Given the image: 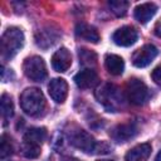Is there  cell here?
I'll list each match as a JSON object with an SVG mask.
<instances>
[{
  "mask_svg": "<svg viewBox=\"0 0 161 161\" xmlns=\"http://www.w3.org/2000/svg\"><path fill=\"white\" fill-rule=\"evenodd\" d=\"M23 69H24L25 75L34 82H42L47 77L45 63H44L43 58H40L38 55H33V57L26 58L24 60Z\"/></svg>",
  "mask_w": 161,
  "mask_h": 161,
  "instance_id": "obj_4",
  "label": "cell"
},
{
  "mask_svg": "<svg viewBox=\"0 0 161 161\" xmlns=\"http://www.w3.org/2000/svg\"><path fill=\"white\" fill-rule=\"evenodd\" d=\"M136 133H137V128L135 127V125H132V123H123V125L116 126L111 131L109 135L117 142H126V141L131 140L132 137H135Z\"/></svg>",
  "mask_w": 161,
  "mask_h": 161,
  "instance_id": "obj_12",
  "label": "cell"
},
{
  "mask_svg": "<svg viewBox=\"0 0 161 161\" xmlns=\"http://www.w3.org/2000/svg\"><path fill=\"white\" fill-rule=\"evenodd\" d=\"M70 143L86 153H97L101 150V143H98L92 135L83 130H79L72 135Z\"/></svg>",
  "mask_w": 161,
  "mask_h": 161,
  "instance_id": "obj_5",
  "label": "cell"
},
{
  "mask_svg": "<svg viewBox=\"0 0 161 161\" xmlns=\"http://www.w3.org/2000/svg\"><path fill=\"white\" fill-rule=\"evenodd\" d=\"M21 153L28 158H36L40 155V146L24 141L21 145Z\"/></svg>",
  "mask_w": 161,
  "mask_h": 161,
  "instance_id": "obj_21",
  "label": "cell"
},
{
  "mask_svg": "<svg viewBox=\"0 0 161 161\" xmlns=\"http://www.w3.org/2000/svg\"><path fill=\"white\" fill-rule=\"evenodd\" d=\"M157 48L152 44H146L142 48L137 49L132 55V63L137 68H145L157 57Z\"/></svg>",
  "mask_w": 161,
  "mask_h": 161,
  "instance_id": "obj_7",
  "label": "cell"
},
{
  "mask_svg": "<svg viewBox=\"0 0 161 161\" xmlns=\"http://www.w3.org/2000/svg\"><path fill=\"white\" fill-rule=\"evenodd\" d=\"M24 45V34L19 28H8L0 40V50L4 59H11Z\"/></svg>",
  "mask_w": 161,
  "mask_h": 161,
  "instance_id": "obj_2",
  "label": "cell"
},
{
  "mask_svg": "<svg viewBox=\"0 0 161 161\" xmlns=\"http://www.w3.org/2000/svg\"><path fill=\"white\" fill-rule=\"evenodd\" d=\"M79 59L82 62V64H88V65H93L96 63V54L88 49H79Z\"/></svg>",
  "mask_w": 161,
  "mask_h": 161,
  "instance_id": "obj_23",
  "label": "cell"
},
{
  "mask_svg": "<svg viewBox=\"0 0 161 161\" xmlns=\"http://www.w3.org/2000/svg\"><path fill=\"white\" fill-rule=\"evenodd\" d=\"M126 93H127L128 101L136 106L143 104L148 97V91H147L146 84L141 79H137V78H132L128 80Z\"/></svg>",
  "mask_w": 161,
  "mask_h": 161,
  "instance_id": "obj_6",
  "label": "cell"
},
{
  "mask_svg": "<svg viewBox=\"0 0 161 161\" xmlns=\"http://www.w3.org/2000/svg\"><path fill=\"white\" fill-rule=\"evenodd\" d=\"M98 74L92 68H84L74 75V83L80 89L93 88L98 83Z\"/></svg>",
  "mask_w": 161,
  "mask_h": 161,
  "instance_id": "obj_9",
  "label": "cell"
},
{
  "mask_svg": "<svg viewBox=\"0 0 161 161\" xmlns=\"http://www.w3.org/2000/svg\"><path fill=\"white\" fill-rule=\"evenodd\" d=\"M96 97L98 102L102 103L109 112H116L119 107H122L123 98L119 89L114 84L106 83L101 86L96 92Z\"/></svg>",
  "mask_w": 161,
  "mask_h": 161,
  "instance_id": "obj_3",
  "label": "cell"
},
{
  "mask_svg": "<svg viewBox=\"0 0 161 161\" xmlns=\"http://www.w3.org/2000/svg\"><path fill=\"white\" fill-rule=\"evenodd\" d=\"M70 64H72V55L67 48L58 49L52 57V67L57 72L63 73V72L68 70Z\"/></svg>",
  "mask_w": 161,
  "mask_h": 161,
  "instance_id": "obj_11",
  "label": "cell"
},
{
  "mask_svg": "<svg viewBox=\"0 0 161 161\" xmlns=\"http://www.w3.org/2000/svg\"><path fill=\"white\" fill-rule=\"evenodd\" d=\"M49 96L57 103H63L68 94V84L63 78H54L48 86Z\"/></svg>",
  "mask_w": 161,
  "mask_h": 161,
  "instance_id": "obj_10",
  "label": "cell"
},
{
  "mask_svg": "<svg viewBox=\"0 0 161 161\" xmlns=\"http://www.w3.org/2000/svg\"><path fill=\"white\" fill-rule=\"evenodd\" d=\"M151 78H152V80H153L157 86L161 87V67H157V68H155V69L152 70Z\"/></svg>",
  "mask_w": 161,
  "mask_h": 161,
  "instance_id": "obj_24",
  "label": "cell"
},
{
  "mask_svg": "<svg viewBox=\"0 0 161 161\" xmlns=\"http://www.w3.org/2000/svg\"><path fill=\"white\" fill-rule=\"evenodd\" d=\"M104 64H106L107 70H108L111 74H113V75H119V74L123 73L125 62H123V59H122L119 55L108 54V55L106 57Z\"/></svg>",
  "mask_w": 161,
  "mask_h": 161,
  "instance_id": "obj_16",
  "label": "cell"
},
{
  "mask_svg": "<svg viewBox=\"0 0 161 161\" xmlns=\"http://www.w3.org/2000/svg\"><path fill=\"white\" fill-rule=\"evenodd\" d=\"M13 153V145H11V140L6 136L3 135L1 136V141H0V157L3 160H5L6 157H9Z\"/></svg>",
  "mask_w": 161,
  "mask_h": 161,
  "instance_id": "obj_22",
  "label": "cell"
},
{
  "mask_svg": "<svg viewBox=\"0 0 161 161\" xmlns=\"http://www.w3.org/2000/svg\"><path fill=\"white\" fill-rule=\"evenodd\" d=\"M47 138V130L44 127H33L24 133V141L40 145Z\"/></svg>",
  "mask_w": 161,
  "mask_h": 161,
  "instance_id": "obj_17",
  "label": "cell"
},
{
  "mask_svg": "<svg viewBox=\"0 0 161 161\" xmlns=\"http://www.w3.org/2000/svg\"><path fill=\"white\" fill-rule=\"evenodd\" d=\"M98 161H113V160H98Z\"/></svg>",
  "mask_w": 161,
  "mask_h": 161,
  "instance_id": "obj_28",
  "label": "cell"
},
{
  "mask_svg": "<svg viewBox=\"0 0 161 161\" xmlns=\"http://www.w3.org/2000/svg\"><path fill=\"white\" fill-rule=\"evenodd\" d=\"M75 35L80 39H83L86 42H91V43H98V40H99V34H98L97 29L86 23L77 24Z\"/></svg>",
  "mask_w": 161,
  "mask_h": 161,
  "instance_id": "obj_14",
  "label": "cell"
},
{
  "mask_svg": "<svg viewBox=\"0 0 161 161\" xmlns=\"http://www.w3.org/2000/svg\"><path fill=\"white\" fill-rule=\"evenodd\" d=\"M155 161H161V151L156 155V158H155Z\"/></svg>",
  "mask_w": 161,
  "mask_h": 161,
  "instance_id": "obj_27",
  "label": "cell"
},
{
  "mask_svg": "<svg viewBox=\"0 0 161 161\" xmlns=\"http://www.w3.org/2000/svg\"><path fill=\"white\" fill-rule=\"evenodd\" d=\"M128 1L126 0H111L108 1V6L111 9V11L116 15V16H123L126 15L127 10H128Z\"/></svg>",
  "mask_w": 161,
  "mask_h": 161,
  "instance_id": "obj_19",
  "label": "cell"
},
{
  "mask_svg": "<svg viewBox=\"0 0 161 161\" xmlns=\"http://www.w3.org/2000/svg\"><path fill=\"white\" fill-rule=\"evenodd\" d=\"M58 38V34H55L54 30H39L36 36H35V40H36V44L42 48H48L50 45H53L55 43Z\"/></svg>",
  "mask_w": 161,
  "mask_h": 161,
  "instance_id": "obj_18",
  "label": "cell"
},
{
  "mask_svg": "<svg viewBox=\"0 0 161 161\" xmlns=\"http://www.w3.org/2000/svg\"><path fill=\"white\" fill-rule=\"evenodd\" d=\"M0 103H1V114H3V117L4 118H10L14 114V103L11 101V97L9 94L4 93L1 96Z\"/></svg>",
  "mask_w": 161,
  "mask_h": 161,
  "instance_id": "obj_20",
  "label": "cell"
},
{
  "mask_svg": "<svg viewBox=\"0 0 161 161\" xmlns=\"http://www.w3.org/2000/svg\"><path fill=\"white\" fill-rule=\"evenodd\" d=\"M151 155V145L150 143H140L132 147L126 153V161H146Z\"/></svg>",
  "mask_w": 161,
  "mask_h": 161,
  "instance_id": "obj_15",
  "label": "cell"
},
{
  "mask_svg": "<svg viewBox=\"0 0 161 161\" xmlns=\"http://www.w3.org/2000/svg\"><path fill=\"white\" fill-rule=\"evenodd\" d=\"M137 36H138L137 30H136L133 26H131V25H125V26L118 28V29L113 33L112 39H113V42H114L117 45H119V47H130V45H132V44L136 43Z\"/></svg>",
  "mask_w": 161,
  "mask_h": 161,
  "instance_id": "obj_8",
  "label": "cell"
},
{
  "mask_svg": "<svg viewBox=\"0 0 161 161\" xmlns=\"http://www.w3.org/2000/svg\"><path fill=\"white\" fill-rule=\"evenodd\" d=\"M156 10H157V6L153 3H143L135 8V18L141 24H146L153 18V15L156 14Z\"/></svg>",
  "mask_w": 161,
  "mask_h": 161,
  "instance_id": "obj_13",
  "label": "cell"
},
{
  "mask_svg": "<svg viewBox=\"0 0 161 161\" xmlns=\"http://www.w3.org/2000/svg\"><path fill=\"white\" fill-rule=\"evenodd\" d=\"M62 161H79L78 158H75V157H70V156H67V157H64Z\"/></svg>",
  "mask_w": 161,
  "mask_h": 161,
  "instance_id": "obj_26",
  "label": "cell"
},
{
  "mask_svg": "<svg viewBox=\"0 0 161 161\" xmlns=\"http://www.w3.org/2000/svg\"><path fill=\"white\" fill-rule=\"evenodd\" d=\"M20 107L29 116H39L44 112L45 98L39 88L30 87L20 94Z\"/></svg>",
  "mask_w": 161,
  "mask_h": 161,
  "instance_id": "obj_1",
  "label": "cell"
},
{
  "mask_svg": "<svg viewBox=\"0 0 161 161\" xmlns=\"http://www.w3.org/2000/svg\"><path fill=\"white\" fill-rule=\"evenodd\" d=\"M155 33H156V35H157L158 38H161V20L156 24V26H155Z\"/></svg>",
  "mask_w": 161,
  "mask_h": 161,
  "instance_id": "obj_25",
  "label": "cell"
}]
</instances>
